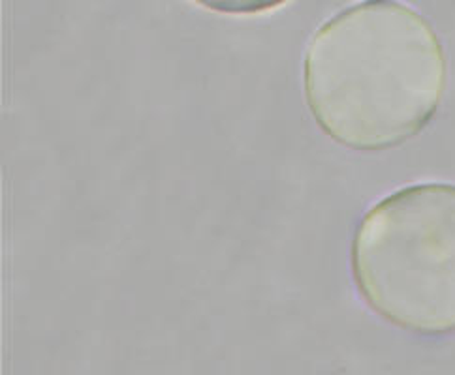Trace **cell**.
Masks as SVG:
<instances>
[{
    "mask_svg": "<svg viewBox=\"0 0 455 375\" xmlns=\"http://www.w3.org/2000/svg\"><path fill=\"white\" fill-rule=\"evenodd\" d=\"M448 87L443 40L399 0H360L308 40L303 90L316 126L354 152L377 154L418 137Z\"/></svg>",
    "mask_w": 455,
    "mask_h": 375,
    "instance_id": "cell-1",
    "label": "cell"
},
{
    "mask_svg": "<svg viewBox=\"0 0 455 375\" xmlns=\"http://www.w3.org/2000/svg\"><path fill=\"white\" fill-rule=\"evenodd\" d=\"M350 270L362 301L421 338L455 334V184L399 188L357 222Z\"/></svg>",
    "mask_w": 455,
    "mask_h": 375,
    "instance_id": "cell-2",
    "label": "cell"
},
{
    "mask_svg": "<svg viewBox=\"0 0 455 375\" xmlns=\"http://www.w3.org/2000/svg\"><path fill=\"white\" fill-rule=\"evenodd\" d=\"M192 3L222 15H258L283 6L288 0H192Z\"/></svg>",
    "mask_w": 455,
    "mask_h": 375,
    "instance_id": "cell-3",
    "label": "cell"
}]
</instances>
